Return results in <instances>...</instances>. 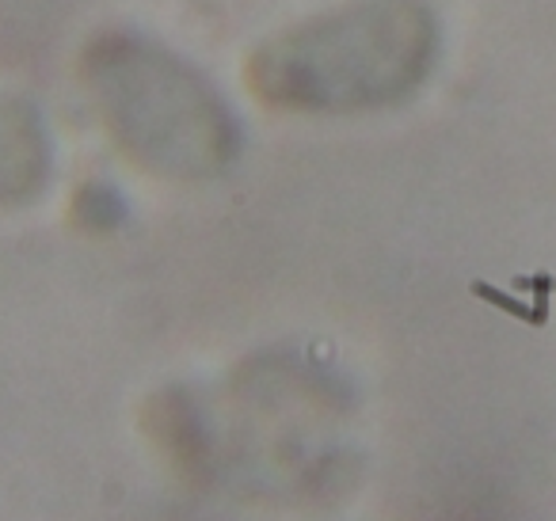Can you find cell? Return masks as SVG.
<instances>
[{
	"mask_svg": "<svg viewBox=\"0 0 556 521\" xmlns=\"http://www.w3.org/2000/svg\"><path fill=\"white\" fill-rule=\"evenodd\" d=\"M477 293H480V297H488V301H495V305H500V308H507V313H515L518 320H530L533 328H541V323H545V313H538V308H526V305H518L515 297H507V293L492 290V285H484V282H480V285H477Z\"/></svg>",
	"mask_w": 556,
	"mask_h": 521,
	"instance_id": "1",
	"label": "cell"
}]
</instances>
